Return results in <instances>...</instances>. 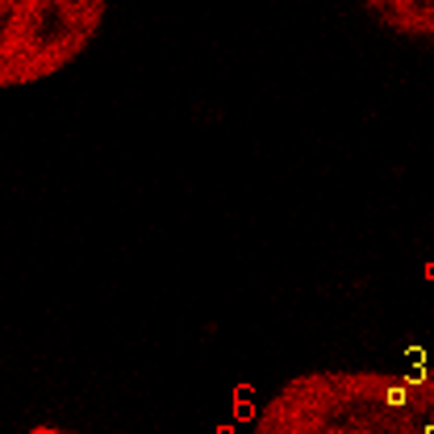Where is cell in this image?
I'll use <instances>...</instances> for the list:
<instances>
[{
  "mask_svg": "<svg viewBox=\"0 0 434 434\" xmlns=\"http://www.w3.org/2000/svg\"><path fill=\"white\" fill-rule=\"evenodd\" d=\"M34 434H63V430H54V426H34Z\"/></svg>",
  "mask_w": 434,
  "mask_h": 434,
  "instance_id": "4",
  "label": "cell"
},
{
  "mask_svg": "<svg viewBox=\"0 0 434 434\" xmlns=\"http://www.w3.org/2000/svg\"><path fill=\"white\" fill-rule=\"evenodd\" d=\"M251 434H434V385L388 372H305L267 397Z\"/></svg>",
  "mask_w": 434,
  "mask_h": 434,
  "instance_id": "1",
  "label": "cell"
},
{
  "mask_svg": "<svg viewBox=\"0 0 434 434\" xmlns=\"http://www.w3.org/2000/svg\"><path fill=\"white\" fill-rule=\"evenodd\" d=\"M418 376H422V380H430V385H434V368H426V372H418Z\"/></svg>",
  "mask_w": 434,
  "mask_h": 434,
  "instance_id": "5",
  "label": "cell"
},
{
  "mask_svg": "<svg viewBox=\"0 0 434 434\" xmlns=\"http://www.w3.org/2000/svg\"><path fill=\"white\" fill-rule=\"evenodd\" d=\"M368 17H376L388 34L409 42H434V0H388L368 4Z\"/></svg>",
  "mask_w": 434,
  "mask_h": 434,
  "instance_id": "3",
  "label": "cell"
},
{
  "mask_svg": "<svg viewBox=\"0 0 434 434\" xmlns=\"http://www.w3.org/2000/svg\"><path fill=\"white\" fill-rule=\"evenodd\" d=\"M104 4L80 0H8L0 4V84H34L42 76L63 71L80 50L92 42L104 21Z\"/></svg>",
  "mask_w": 434,
  "mask_h": 434,
  "instance_id": "2",
  "label": "cell"
}]
</instances>
